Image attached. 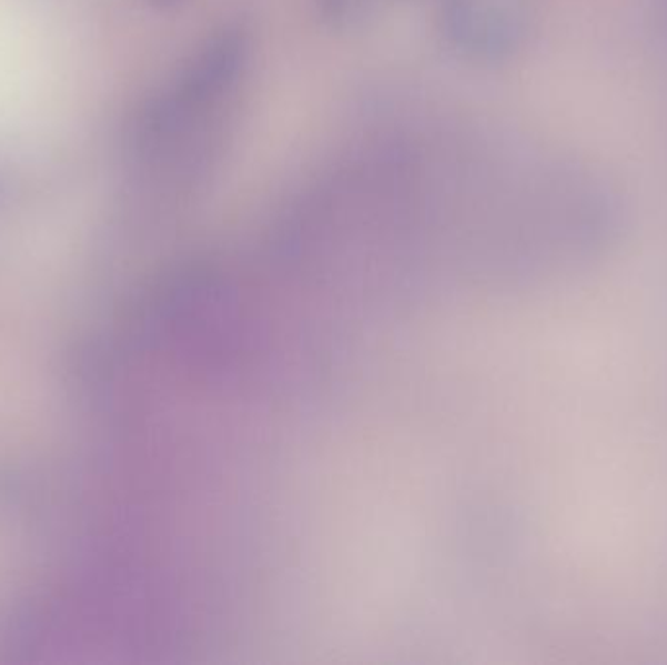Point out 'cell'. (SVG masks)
<instances>
[{"instance_id":"6da1fadb","label":"cell","mask_w":667,"mask_h":665,"mask_svg":"<svg viewBox=\"0 0 667 665\" xmlns=\"http://www.w3.org/2000/svg\"><path fill=\"white\" fill-rule=\"evenodd\" d=\"M151 2L156 4V7H174V4L182 2V0H151Z\"/></svg>"}]
</instances>
